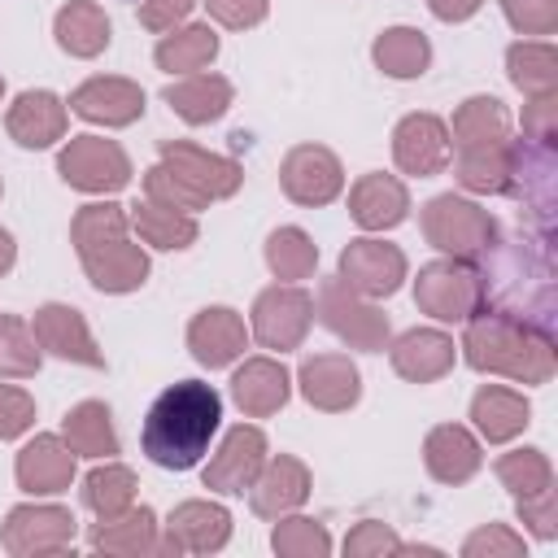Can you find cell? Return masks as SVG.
<instances>
[{
    "label": "cell",
    "instance_id": "f1b7e54d",
    "mask_svg": "<svg viewBox=\"0 0 558 558\" xmlns=\"http://www.w3.org/2000/svg\"><path fill=\"white\" fill-rule=\"evenodd\" d=\"M471 427L480 440L488 445H506L514 436H523V427L532 423V401L519 392V388H506V384H484L475 397H471Z\"/></svg>",
    "mask_w": 558,
    "mask_h": 558
},
{
    "label": "cell",
    "instance_id": "11a10c76",
    "mask_svg": "<svg viewBox=\"0 0 558 558\" xmlns=\"http://www.w3.org/2000/svg\"><path fill=\"white\" fill-rule=\"evenodd\" d=\"M13 262H17V244H13V235L0 227V279L13 270Z\"/></svg>",
    "mask_w": 558,
    "mask_h": 558
},
{
    "label": "cell",
    "instance_id": "3957f363",
    "mask_svg": "<svg viewBox=\"0 0 558 558\" xmlns=\"http://www.w3.org/2000/svg\"><path fill=\"white\" fill-rule=\"evenodd\" d=\"M418 227H423V240L436 253L462 257V262H475V257H484L497 244V218L480 201L458 196V192L432 196L418 209Z\"/></svg>",
    "mask_w": 558,
    "mask_h": 558
},
{
    "label": "cell",
    "instance_id": "9a60e30c",
    "mask_svg": "<svg viewBox=\"0 0 558 558\" xmlns=\"http://www.w3.org/2000/svg\"><path fill=\"white\" fill-rule=\"evenodd\" d=\"M453 157V140H449V126L445 118L436 113H405L397 126H392V161L401 174L410 179H432L449 166Z\"/></svg>",
    "mask_w": 558,
    "mask_h": 558
},
{
    "label": "cell",
    "instance_id": "83f0119b",
    "mask_svg": "<svg viewBox=\"0 0 558 558\" xmlns=\"http://www.w3.org/2000/svg\"><path fill=\"white\" fill-rule=\"evenodd\" d=\"M161 100H166L187 126H209V122H218V118L231 109L235 87H231V78H222V74L196 70V74H179L174 83H166V87H161Z\"/></svg>",
    "mask_w": 558,
    "mask_h": 558
},
{
    "label": "cell",
    "instance_id": "f6af8a7d",
    "mask_svg": "<svg viewBox=\"0 0 558 558\" xmlns=\"http://www.w3.org/2000/svg\"><path fill=\"white\" fill-rule=\"evenodd\" d=\"M340 549H344V558H384V554H401V536L379 519H362L349 527Z\"/></svg>",
    "mask_w": 558,
    "mask_h": 558
},
{
    "label": "cell",
    "instance_id": "ffe728a7",
    "mask_svg": "<svg viewBox=\"0 0 558 558\" xmlns=\"http://www.w3.org/2000/svg\"><path fill=\"white\" fill-rule=\"evenodd\" d=\"M13 480L31 497H57L74 484V449L57 432H39L13 458Z\"/></svg>",
    "mask_w": 558,
    "mask_h": 558
},
{
    "label": "cell",
    "instance_id": "7bdbcfd3",
    "mask_svg": "<svg viewBox=\"0 0 558 558\" xmlns=\"http://www.w3.org/2000/svg\"><path fill=\"white\" fill-rule=\"evenodd\" d=\"M270 549L279 558H327L331 554V532H327V523L292 510V514H279L275 519Z\"/></svg>",
    "mask_w": 558,
    "mask_h": 558
},
{
    "label": "cell",
    "instance_id": "ab89813d",
    "mask_svg": "<svg viewBox=\"0 0 558 558\" xmlns=\"http://www.w3.org/2000/svg\"><path fill=\"white\" fill-rule=\"evenodd\" d=\"M493 471H497L501 488H506L514 501H519V497H532V493H541V488L554 484V462H549V453L536 449V445H519V449L501 453Z\"/></svg>",
    "mask_w": 558,
    "mask_h": 558
},
{
    "label": "cell",
    "instance_id": "44dd1931",
    "mask_svg": "<svg viewBox=\"0 0 558 558\" xmlns=\"http://www.w3.org/2000/svg\"><path fill=\"white\" fill-rule=\"evenodd\" d=\"M310 488H314V475L301 458L292 453H275L266 458V466L257 471V480L248 484V506L257 519H279V514H292L310 501Z\"/></svg>",
    "mask_w": 558,
    "mask_h": 558
},
{
    "label": "cell",
    "instance_id": "f907efd6",
    "mask_svg": "<svg viewBox=\"0 0 558 558\" xmlns=\"http://www.w3.org/2000/svg\"><path fill=\"white\" fill-rule=\"evenodd\" d=\"M201 4H205V13H209L218 26H227V31H253V26H262L266 13H270V0H201Z\"/></svg>",
    "mask_w": 558,
    "mask_h": 558
},
{
    "label": "cell",
    "instance_id": "74e56055",
    "mask_svg": "<svg viewBox=\"0 0 558 558\" xmlns=\"http://www.w3.org/2000/svg\"><path fill=\"white\" fill-rule=\"evenodd\" d=\"M135 488H140V480H135V471L126 466V462H113V458H100L87 475H83V506L96 514V519H113V514H122V510H131L135 506Z\"/></svg>",
    "mask_w": 558,
    "mask_h": 558
},
{
    "label": "cell",
    "instance_id": "8992f818",
    "mask_svg": "<svg viewBox=\"0 0 558 558\" xmlns=\"http://www.w3.org/2000/svg\"><path fill=\"white\" fill-rule=\"evenodd\" d=\"M57 174L65 187L87 196H113L131 183V157L118 140L105 135H70L57 153Z\"/></svg>",
    "mask_w": 558,
    "mask_h": 558
},
{
    "label": "cell",
    "instance_id": "f5cc1de1",
    "mask_svg": "<svg viewBox=\"0 0 558 558\" xmlns=\"http://www.w3.org/2000/svg\"><path fill=\"white\" fill-rule=\"evenodd\" d=\"M554 131H558V92L527 100V109H523V135L536 140V144H554Z\"/></svg>",
    "mask_w": 558,
    "mask_h": 558
},
{
    "label": "cell",
    "instance_id": "7a4b0ae2",
    "mask_svg": "<svg viewBox=\"0 0 558 558\" xmlns=\"http://www.w3.org/2000/svg\"><path fill=\"white\" fill-rule=\"evenodd\" d=\"M458 353L471 371L501 375L510 384H549L558 371L554 340L536 323H527L510 310H475L462 323Z\"/></svg>",
    "mask_w": 558,
    "mask_h": 558
},
{
    "label": "cell",
    "instance_id": "277c9868",
    "mask_svg": "<svg viewBox=\"0 0 558 558\" xmlns=\"http://www.w3.org/2000/svg\"><path fill=\"white\" fill-rule=\"evenodd\" d=\"M314 318L336 340H344L349 349H362V353H384L388 340H392L388 314L371 296L353 292L340 275H331V279L318 283V292H314Z\"/></svg>",
    "mask_w": 558,
    "mask_h": 558
},
{
    "label": "cell",
    "instance_id": "2e32d148",
    "mask_svg": "<svg viewBox=\"0 0 558 558\" xmlns=\"http://www.w3.org/2000/svg\"><path fill=\"white\" fill-rule=\"evenodd\" d=\"M31 331L39 340L44 353L61 357V362H74V366H92V371H105V353L83 318V310L74 305H61V301H48L35 310L31 318Z\"/></svg>",
    "mask_w": 558,
    "mask_h": 558
},
{
    "label": "cell",
    "instance_id": "7dc6e473",
    "mask_svg": "<svg viewBox=\"0 0 558 558\" xmlns=\"http://www.w3.org/2000/svg\"><path fill=\"white\" fill-rule=\"evenodd\" d=\"M514 510H519V523L536 541H558V488L554 484L541 488V493H532V497H519Z\"/></svg>",
    "mask_w": 558,
    "mask_h": 558
},
{
    "label": "cell",
    "instance_id": "4dcf8cb0",
    "mask_svg": "<svg viewBox=\"0 0 558 558\" xmlns=\"http://www.w3.org/2000/svg\"><path fill=\"white\" fill-rule=\"evenodd\" d=\"M52 35H57L61 52H70L78 61H92L109 48L113 26H109V13L96 0H65L52 17Z\"/></svg>",
    "mask_w": 558,
    "mask_h": 558
},
{
    "label": "cell",
    "instance_id": "bcb514c9",
    "mask_svg": "<svg viewBox=\"0 0 558 558\" xmlns=\"http://www.w3.org/2000/svg\"><path fill=\"white\" fill-rule=\"evenodd\" d=\"M140 183H144V196H148V201H161V205H170V209H183V214H201V209H209V205H205L192 187H183V183H179L161 161H157V166H148Z\"/></svg>",
    "mask_w": 558,
    "mask_h": 558
},
{
    "label": "cell",
    "instance_id": "4fadbf2b",
    "mask_svg": "<svg viewBox=\"0 0 558 558\" xmlns=\"http://www.w3.org/2000/svg\"><path fill=\"white\" fill-rule=\"evenodd\" d=\"M231 541V510L209 497L179 501L161 523V554H218Z\"/></svg>",
    "mask_w": 558,
    "mask_h": 558
},
{
    "label": "cell",
    "instance_id": "ee69618b",
    "mask_svg": "<svg viewBox=\"0 0 558 558\" xmlns=\"http://www.w3.org/2000/svg\"><path fill=\"white\" fill-rule=\"evenodd\" d=\"M519 554H527V545L510 523H484L462 541V558H519Z\"/></svg>",
    "mask_w": 558,
    "mask_h": 558
},
{
    "label": "cell",
    "instance_id": "52a82bcc",
    "mask_svg": "<svg viewBox=\"0 0 558 558\" xmlns=\"http://www.w3.org/2000/svg\"><path fill=\"white\" fill-rule=\"evenodd\" d=\"M314 327V296L301 283H270L248 310V336L270 353H292Z\"/></svg>",
    "mask_w": 558,
    "mask_h": 558
},
{
    "label": "cell",
    "instance_id": "681fc988",
    "mask_svg": "<svg viewBox=\"0 0 558 558\" xmlns=\"http://www.w3.org/2000/svg\"><path fill=\"white\" fill-rule=\"evenodd\" d=\"M35 427V397L17 384H0V440H17Z\"/></svg>",
    "mask_w": 558,
    "mask_h": 558
},
{
    "label": "cell",
    "instance_id": "d590c367",
    "mask_svg": "<svg viewBox=\"0 0 558 558\" xmlns=\"http://www.w3.org/2000/svg\"><path fill=\"white\" fill-rule=\"evenodd\" d=\"M506 78L527 96H554L558 92V48L549 39H519L506 48Z\"/></svg>",
    "mask_w": 558,
    "mask_h": 558
},
{
    "label": "cell",
    "instance_id": "c3c4849f",
    "mask_svg": "<svg viewBox=\"0 0 558 558\" xmlns=\"http://www.w3.org/2000/svg\"><path fill=\"white\" fill-rule=\"evenodd\" d=\"M501 13L519 35H554L558 31V0H501Z\"/></svg>",
    "mask_w": 558,
    "mask_h": 558
},
{
    "label": "cell",
    "instance_id": "f35d334b",
    "mask_svg": "<svg viewBox=\"0 0 558 558\" xmlns=\"http://www.w3.org/2000/svg\"><path fill=\"white\" fill-rule=\"evenodd\" d=\"M266 266L279 283H301L318 270V244L310 240L305 227H275L266 235Z\"/></svg>",
    "mask_w": 558,
    "mask_h": 558
},
{
    "label": "cell",
    "instance_id": "6da1fadb",
    "mask_svg": "<svg viewBox=\"0 0 558 558\" xmlns=\"http://www.w3.org/2000/svg\"><path fill=\"white\" fill-rule=\"evenodd\" d=\"M222 423V397L205 379H179L157 392V401L144 414L140 445L153 466L161 471H192Z\"/></svg>",
    "mask_w": 558,
    "mask_h": 558
},
{
    "label": "cell",
    "instance_id": "816d5d0a",
    "mask_svg": "<svg viewBox=\"0 0 558 558\" xmlns=\"http://www.w3.org/2000/svg\"><path fill=\"white\" fill-rule=\"evenodd\" d=\"M192 4L196 0H140V26L153 31V35H166V31L187 22Z\"/></svg>",
    "mask_w": 558,
    "mask_h": 558
},
{
    "label": "cell",
    "instance_id": "5b68a950",
    "mask_svg": "<svg viewBox=\"0 0 558 558\" xmlns=\"http://www.w3.org/2000/svg\"><path fill=\"white\" fill-rule=\"evenodd\" d=\"M484 275L462 257H436L414 275V305L432 323H466L475 310H484Z\"/></svg>",
    "mask_w": 558,
    "mask_h": 558
},
{
    "label": "cell",
    "instance_id": "7402d4cb",
    "mask_svg": "<svg viewBox=\"0 0 558 558\" xmlns=\"http://www.w3.org/2000/svg\"><path fill=\"white\" fill-rule=\"evenodd\" d=\"M65 126H70V105L48 87H31L13 96V105L4 109V131L22 148H52L57 140H65Z\"/></svg>",
    "mask_w": 558,
    "mask_h": 558
},
{
    "label": "cell",
    "instance_id": "f546056e",
    "mask_svg": "<svg viewBox=\"0 0 558 558\" xmlns=\"http://www.w3.org/2000/svg\"><path fill=\"white\" fill-rule=\"evenodd\" d=\"M87 545L96 554H118V558L161 554V523L148 506H131L113 519H96L92 532H87Z\"/></svg>",
    "mask_w": 558,
    "mask_h": 558
},
{
    "label": "cell",
    "instance_id": "db71d44e",
    "mask_svg": "<svg viewBox=\"0 0 558 558\" xmlns=\"http://www.w3.org/2000/svg\"><path fill=\"white\" fill-rule=\"evenodd\" d=\"M427 9H432V17L458 26V22H471L484 9V0H427Z\"/></svg>",
    "mask_w": 558,
    "mask_h": 558
},
{
    "label": "cell",
    "instance_id": "484cf974",
    "mask_svg": "<svg viewBox=\"0 0 558 558\" xmlns=\"http://www.w3.org/2000/svg\"><path fill=\"white\" fill-rule=\"evenodd\" d=\"M288 397H292V375L270 353L244 357L231 375V401L240 405L244 418H270L288 405Z\"/></svg>",
    "mask_w": 558,
    "mask_h": 558
},
{
    "label": "cell",
    "instance_id": "8fae6325",
    "mask_svg": "<svg viewBox=\"0 0 558 558\" xmlns=\"http://www.w3.org/2000/svg\"><path fill=\"white\" fill-rule=\"evenodd\" d=\"M279 187L292 205L323 209L344 192V166L327 144H292L279 161Z\"/></svg>",
    "mask_w": 558,
    "mask_h": 558
},
{
    "label": "cell",
    "instance_id": "30bf717a",
    "mask_svg": "<svg viewBox=\"0 0 558 558\" xmlns=\"http://www.w3.org/2000/svg\"><path fill=\"white\" fill-rule=\"evenodd\" d=\"M266 458H270L266 432L257 423H235V427H227V436L209 453V462L201 471V484L209 493H222V497H244L248 484L257 480V471L266 466Z\"/></svg>",
    "mask_w": 558,
    "mask_h": 558
},
{
    "label": "cell",
    "instance_id": "d6986e66",
    "mask_svg": "<svg viewBox=\"0 0 558 558\" xmlns=\"http://www.w3.org/2000/svg\"><path fill=\"white\" fill-rule=\"evenodd\" d=\"M83 262V275L96 292H109V296H126V292H140L148 283V248L135 244L131 235H118V240H105V244H92L78 253Z\"/></svg>",
    "mask_w": 558,
    "mask_h": 558
},
{
    "label": "cell",
    "instance_id": "ba28073f",
    "mask_svg": "<svg viewBox=\"0 0 558 558\" xmlns=\"http://www.w3.org/2000/svg\"><path fill=\"white\" fill-rule=\"evenodd\" d=\"M78 536V519L57 501H22L0 523V545L13 558H44L70 554Z\"/></svg>",
    "mask_w": 558,
    "mask_h": 558
},
{
    "label": "cell",
    "instance_id": "603a6c76",
    "mask_svg": "<svg viewBox=\"0 0 558 558\" xmlns=\"http://www.w3.org/2000/svg\"><path fill=\"white\" fill-rule=\"evenodd\" d=\"M453 179L462 192H475V196H501V192H514V179H519V144L514 140H497V144H475V148H453Z\"/></svg>",
    "mask_w": 558,
    "mask_h": 558
},
{
    "label": "cell",
    "instance_id": "b9f144b4",
    "mask_svg": "<svg viewBox=\"0 0 558 558\" xmlns=\"http://www.w3.org/2000/svg\"><path fill=\"white\" fill-rule=\"evenodd\" d=\"M126 231H131V214L118 201H87L70 218V244H74V253H83L92 244H105V240H118Z\"/></svg>",
    "mask_w": 558,
    "mask_h": 558
},
{
    "label": "cell",
    "instance_id": "4316f807",
    "mask_svg": "<svg viewBox=\"0 0 558 558\" xmlns=\"http://www.w3.org/2000/svg\"><path fill=\"white\" fill-rule=\"evenodd\" d=\"M349 218L362 231H392L410 218V187L397 174L366 170L349 187Z\"/></svg>",
    "mask_w": 558,
    "mask_h": 558
},
{
    "label": "cell",
    "instance_id": "836d02e7",
    "mask_svg": "<svg viewBox=\"0 0 558 558\" xmlns=\"http://www.w3.org/2000/svg\"><path fill=\"white\" fill-rule=\"evenodd\" d=\"M61 440L74 449V458H113L118 453V432H113V414L105 401L87 397L78 405H70V414L61 418Z\"/></svg>",
    "mask_w": 558,
    "mask_h": 558
},
{
    "label": "cell",
    "instance_id": "1f68e13d",
    "mask_svg": "<svg viewBox=\"0 0 558 558\" xmlns=\"http://www.w3.org/2000/svg\"><path fill=\"white\" fill-rule=\"evenodd\" d=\"M218 31L209 26V22H183V26H174V31H166L161 39H157V48H153V61H157V70H166V74H196V70H209L214 65V57H218Z\"/></svg>",
    "mask_w": 558,
    "mask_h": 558
},
{
    "label": "cell",
    "instance_id": "d4e9b609",
    "mask_svg": "<svg viewBox=\"0 0 558 558\" xmlns=\"http://www.w3.org/2000/svg\"><path fill=\"white\" fill-rule=\"evenodd\" d=\"M423 466H427V475L436 484L458 488V484H466V480L480 475V466H484V440L471 427H462V423H436L423 436Z\"/></svg>",
    "mask_w": 558,
    "mask_h": 558
},
{
    "label": "cell",
    "instance_id": "5bb4252c",
    "mask_svg": "<svg viewBox=\"0 0 558 558\" xmlns=\"http://www.w3.org/2000/svg\"><path fill=\"white\" fill-rule=\"evenodd\" d=\"M144 87L122 74H92L70 92V113L92 126H131L144 118Z\"/></svg>",
    "mask_w": 558,
    "mask_h": 558
},
{
    "label": "cell",
    "instance_id": "6f0895ef",
    "mask_svg": "<svg viewBox=\"0 0 558 558\" xmlns=\"http://www.w3.org/2000/svg\"><path fill=\"white\" fill-rule=\"evenodd\" d=\"M0 196H4V179H0Z\"/></svg>",
    "mask_w": 558,
    "mask_h": 558
},
{
    "label": "cell",
    "instance_id": "e575fe53",
    "mask_svg": "<svg viewBox=\"0 0 558 558\" xmlns=\"http://www.w3.org/2000/svg\"><path fill=\"white\" fill-rule=\"evenodd\" d=\"M371 61L375 70H384L388 78H423L432 65V44L418 26H384L371 44Z\"/></svg>",
    "mask_w": 558,
    "mask_h": 558
},
{
    "label": "cell",
    "instance_id": "d6a6232c",
    "mask_svg": "<svg viewBox=\"0 0 558 558\" xmlns=\"http://www.w3.org/2000/svg\"><path fill=\"white\" fill-rule=\"evenodd\" d=\"M131 227L140 231V240L148 248H161V253H179V248H192L196 235H201V222L196 214H183V209H170L161 201H135L131 209Z\"/></svg>",
    "mask_w": 558,
    "mask_h": 558
},
{
    "label": "cell",
    "instance_id": "9f6ffc18",
    "mask_svg": "<svg viewBox=\"0 0 558 558\" xmlns=\"http://www.w3.org/2000/svg\"><path fill=\"white\" fill-rule=\"evenodd\" d=\"M0 100H4V74H0Z\"/></svg>",
    "mask_w": 558,
    "mask_h": 558
},
{
    "label": "cell",
    "instance_id": "8d00e7d4",
    "mask_svg": "<svg viewBox=\"0 0 558 558\" xmlns=\"http://www.w3.org/2000/svg\"><path fill=\"white\" fill-rule=\"evenodd\" d=\"M449 126V140L453 148H475V144H497V140H510V109L497 100V96H466L458 109H453V122Z\"/></svg>",
    "mask_w": 558,
    "mask_h": 558
},
{
    "label": "cell",
    "instance_id": "7c38bea8",
    "mask_svg": "<svg viewBox=\"0 0 558 558\" xmlns=\"http://www.w3.org/2000/svg\"><path fill=\"white\" fill-rule=\"evenodd\" d=\"M336 275H340L353 292H362V296H371V301H384V296H392V292L405 283L410 262H405V253H401L397 244H388V240H379V235H357V240H349V244L340 248Z\"/></svg>",
    "mask_w": 558,
    "mask_h": 558
},
{
    "label": "cell",
    "instance_id": "9c48e42d",
    "mask_svg": "<svg viewBox=\"0 0 558 558\" xmlns=\"http://www.w3.org/2000/svg\"><path fill=\"white\" fill-rule=\"evenodd\" d=\"M157 153H161V166H166L183 187H192L205 205L235 196L240 183H244V166H240L235 157L209 153V148H201V144H192V140H161Z\"/></svg>",
    "mask_w": 558,
    "mask_h": 558
},
{
    "label": "cell",
    "instance_id": "e0dca14e",
    "mask_svg": "<svg viewBox=\"0 0 558 558\" xmlns=\"http://www.w3.org/2000/svg\"><path fill=\"white\" fill-rule=\"evenodd\" d=\"M301 397L323 414H344L362 401V371L349 353H314L296 366Z\"/></svg>",
    "mask_w": 558,
    "mask_h": 558
},
{
    "label": "cell",
    "instance_id": "60d3db41",
    "mask_svg": "<svg viewBox=\"0 0 558 558\" xmlns=\"http://www.w3.org/2000/svg\"><path fill=\"white\" fill-rule=\"evenodd\" d=\"M44 366V349L22 314H0V379H31Z\"/></svg>",
    "mask_w": 558,
    "mask_h": 558
},
{
    "label": "cell",
    "instance_id": "cb8c5ba5",
    "mask_svg": "<svg viewBox=\"0 0 558 558\" xmlns=\"http://www.w3.org/2000/svg\"><path fill=\"white\" fill-rule=\"evenodd\" d=\"M388 362L410 384H436V379H445L453 371L458 344L440 327H410L397 340H388Z\"/></svg>",
    "mask_w": 558,
    "mask_h": 558
},
{
    "label": "cell",
    "instance_id": "ac0fdd59",
    "mask_svg": "<svg viewBox=\"0 0 558 558\" xmlns=\"http://www.w3.org/2000/svg\"><path fill=\"white\" fill-rule=\"evenodd\" d=\"M187 349L205 371H227L248 349V323L231 305H205L187 323Z\"/></svg>",
    "mask_w": 558,
    "mask_h": 558
}]
</instances>
